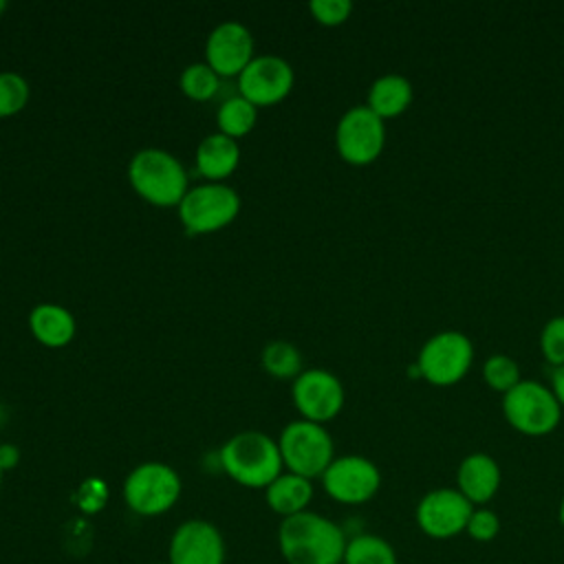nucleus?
Here are the masks:
<instances>
[{
	"mask_svg": "<svg viewBox=\"0 0 564 564\" xmlns=\"http://www.w3.org/2000/svg\"><path fill=\"white\" fill-rule=\"evenodd\" d=\"M346 542L344 529L315 511L282 518L278 529V546L286 564H341Z\"/></svg>",
	"mask_w": 564,
	"mask_h": 564,
	"instance_id": "obj_1",
	"label": "nucleus"
},
{
	"mask_svg": "<svg viewBox=\"0 0 564 564\" xmlns=\"http://www.w3.org/2000/svg\"><path fill=\"white\" fill-rule=\"evenodd\" d=\"M218 456L225 474L249 489H267L284 467L278 441L256 430H245L227 438Z\"/></svg>",
	"mask_w": 564,
	"mask_h": 564,
	"instance_id": "obj_2",
	"label": "nucleus"
},
{
	"mask_svg": "<svg viewBox=\"0 0 564 564\" xmlns=\"http://www.w3.org/2000/svg\"><path fill=\"white\" fill-rule=\"evenodd\" d=\"M128 181L143 200L159 207H178L189 189L183 163L161 148L139 150L128 163Z\"/></svg>",
	"mask_w": 564,
	"mask_h": 564,
	"instance_id": "obj_3",
	"label": "nucleus"
},
{
	"mask_svg": "<svg viewBox=\"0 0 564 564\" xmlns=\"http://www.w3.org/2000/svg\"><path fill=\"white\" fill-rule=\"evenodd\" d=\"M562 410L555 392L535 379H522L502 394L507 423L527 436L551 434L560 425Z\"/></svg>",
	"mask_w": 564,
	"mask_h": 564,
	"instance_id": "obj_4",
	"label": "nucleus"
},
{
	"mask_svg": "<svg viewBox=\"0 0 564 564\" xmlns=\"http://www.w3.org/2000/svg\"><path fill=\"white\" fill-rule=\"evenodd\" d=\"M282 463L291 474L308 480L322 478L335 458L333 436L322 423L297 419L284 425L278 438Z\"/></svg>",
	"mask_w": 564,
	"mask_h": 564,
	"instance_id": "obj_5",
	"label": "nucleus"
},
{
	"mask_svg": "<svg viewBox=\"0 0 564 564\" xmlns=\"http://www.w3.org/2000/svg\"><path fill=\"white\" fill-rule=\"evenodd\" d=\"M181 476L174 467L150 460L137 465L123 480V502L137 516H161L181 498Z\"/></svg>",
	"mask_w": 564,
	"mask_h": 564,
	"instance_id": "obj_6",
	"label": "nucleus"
},
{
	"mask_svg": "<svg viewBox=\"0 0 564 564\" xmlns=\"http://www.w3.org/2000/svg\"><path fill=\"white\" fill-rule=\"evenodd\" d=\"M474 344L460 330H438L425 339L416 355L419 377L432 386H454L471 368Z\"/></svg>",
	"mask_w": 564,
	"mask_h": 564,
	"instance_id": "obj_7",
	"label": "nucleus"
},
{
	"mask_svg": "<svg viewBox=\"0 0 564 564\" xmlns=\"http://www.w3.org/2000/svg\"><path fill=\"white\" fill-rule=\"evenodd\" d=\"M240 212V196L225 183H203L189 187L178 203V218L189 234H214Z\"/></svg>",
	"mask_w": 564,
	"mask_h": 564,
	"instance_id": "obj_8",
	"label": "nucleus"
},
{
	"mask_svg": "<svg viewBox=\"0 0 564 564\" xmlns=\"http://www.w3.org/2000/svg\"><path fill=\"white\" fill-rule=\"evenodd\" d=\"M386 123L366 104L348 108L335 128V148L350 165H368L383 152Z\"/></svg>",
	"mask_w": 564,
	"mask_h": 564,
	"instance_id": "obj_9",
	"label": "nucleus"
},
{
	"mask_svg": "<svg viewBox=\"0 0 564 564\" xmlns=\"http://www.w3.org/2000/svg\"><path fill=\"white\" fill-rule=\"evenodd\" d=\"M324 491L341 505H364L375 498L381 487L379 467L359 454L335 456L322 474Z\"/></svg>",
	"mask_w": 564,
	"mask_h": 564,
	"instance_id": "obj_10",
	"label": "nucleus"
},
{
	"mask_svg": "<svg viewBox=\"0 0 564 564\" xmlns=\"http://www.w3.org/2000/svg\"><path fill=\"white\" fill-rule=\"evenodd\" d=\"M474 505L456 487L430 489L414 509L416 527L432 540H449L465 533Z\"/></svg>",
	"mask_w": 564,
	"mask_h": 564,
	"instance_id": "obj_11",
	"label": "nucleus"
},
{
	"mask_svg": "<svg viewBox=\"0 0 564 564\" xmlns=\"http://www.w3.org/2000/svg\"><path fill=\"white\" fill-rule=\"evenodd\" d=\"M291 397L302 419L322 425L335 419L346 401V392L339 377H335L326 368L302 370L293 379Z\"/></svg>",
	"mask_w": 564,
	"mask_h": 564,
	"instance_id": "obj_12",
	"label": "nucleus"
},
{
	"mask_svg": "<svg viewBox=\"0 0 564 564\" xmlns=\"http://www.w3.org/2000/svg\"><path fill=\"white\" fill-rule=\"evenodd\" d=\"M295 84L293 66L273 53L256 55L238 75V90L253 106H273L282 101Z\"/></svg>",
	"mask_w": 564,
	"mask_h": 564,
	"instance_id": "obj_13",
	"label": "nucleus"
},
{
	"mask_svg": "<svg viewBox=\"0 0 564 564\" xmlns=\"http://www.w3.org/2000/svg\"><path fill=\"white\" fill-rule=\"evenodd\" d=\"M167 564H225L223 533L209 520H185L170 538Z\"/></svg>",
	"mask_w": 564,
	"mask_h": 564,
	"instance_id": "obj_14",
	"label": "nucleus"
},
{
	"mask_svg": "<svg viewBox=\"0 0 564 564\" xmlns=\"http://www.w3.org/2000/svg\"><path fill=\"white\" fill-rule=\"evenodd\" d=\"M253 46V35L245 24L225 20L207 35L205 62L218 73V77H238L256 57Z\"/></svg>",
	"mask_w": 564,
	"mask_h": 564,
	"instance_id": "obj_15",
	"label": "nucleus"
},
{
	"mask_svg": "<svg viewBox=\"0 0 564 564\" xmlns=\"http://www.w3.org/2000/svg\"><path fill=\"white\" fill-rule=\"evenodd\" d=\"M500 465L485 452L467 454L456 469V489L474 505L485 507L500 489Z\"/></svg>",
	"mask_w": 564,
	"mask_h": 564,
	"instance_id": "obj_16",
	"label": "nucleus"
},
{
	"mask_svg": "<svg viewBox=\"0 0 564 564\" xmlns=\"http://www.w3.org/2000/svg\"><path fill=\"white\" fill-rule=\"evenodd\" d=\"M240 163V145L236 139L214 132L207 134L196 148V170L209 183H223Z\"/></svg>",
	"mask_w": 564,
	"mask_h": 564,
	"instance_id": "obj_17",
	"label": "nucleus"
},
{
	"mask_svg": "<svg viewBox=\"0 0 564 564\" xmlns=\"http://www.w3.org/2000/svg\"><path fill=\"white\" fill-rule=\"evenodd\" d=\"M29 328L40 344L48 348H62L73 339L77 324L68 308L44 302L33 306V311L29 313Z\"/></svg>",
	"mask_w": 564,
	"mask_h": 564,
	"instance_id": "obj_18",
	"label": "nucleus"
},
{
	"mask_svg": "<svg viewBox=\"0 0 564 564\" xmlns=\"http://www.w3.org/2000/svg\"><path fill=\"white\" fill-rule=\"evenodd\" d=\"M414 99L412 82L401 73H383L368 88L366 106L381 119L397 117L408 110Z\"/></svg>",
	"mask_w": 564,
	"mask_h": 564,
	"instance_id": "obj_19",
	"label": "nucleus"
},
{
	"mask_svg": "<svg viewBox=\"0 0 564 564\" xmlns=\"http://www.w3.org/2000/svg\"><path fill=\"white\" fill-rule=\"evenodd\" d=\"M264 500L271 511L282 518L308 511V502L313 500V482L297 474H280L267 489Z\"/></svg>",
	"mask_w": 564,
	"mask_h": 564,
	"instance_id": "obj_20",
	"label": "nucleus"
},
{
	"mask_svg": "<svg viewBox=\"0 0 564 564\" xmlns=\"http://www.w3.org/2000/svg\"><path fill=\"white\" fill-rule=\"evenodd\" d=\"M341 564H397L392 544L377 533H355L346 542Z\"/></svg>",
	"mask_w": 564,
	"mask_h": 564,
	"instance_id": "obj_21",
	"label": "nucleus"
},
{
	"mask_svg": "<svg viewBox=\"0 0 564 564\" xmlns=\"http://www.w3.org/2000/svg\"><path fill=\"white\" fill-rule=\"evenodd\" d=\"M216 121H218V132L231 139H240L253 130L258 121V106H253L242 95H234L220 104L216 112Z\"/></svg>",
	"mask_w": 564,
	"mask_h": 564,
	"instance_id": "obj_22",
	"label": "nucleus"
},
{
	"mask_svg": "<svg viewBox=\"0 0 564 564\" xmlns=\"http://www.w3.org/2000/svg\"><path fill=\"white\" fill-rule=\"evenodd\" d=\"M262 366L269 375L278 379H295L302 372V355L291 341L275 339L264 346Z\"/></svg>",
	"mask_w": 564,
	"mask_h": 564,
	"instance_id": "obj_23",
	"label": "nucleus"
},
{
	"mask_svg": "<svg viewBox=\"0 0 564 564\" xmlns=\"http://www.w3.org/2000/svg\"><path fill=\"white\" fill-rule=\"evenodd\" d=\"M178 86L189 99L207 101L218 93L220 77L207 62H194L183 68L178 77Z\"/></svg>",
	"mask_w": 564,
	"mask_h": 564,
	"instance_id": "obj_24",
	"label": "nucleus"
},
{
	"mask_svg": "<svg viewBox=\"0 0 564 564\" xmlns=\"http://www.w3.org/2000/svg\"><path fill=\"white\" fill-rule=\"evenodd\" d=\"M482 379L496 392H509L516 383H520V366L505 352H494L482 361Z\"/></svg>",
	"mask_w": 564,
	"mask_h": 564,
	"instance_id": "obj_25",
	"label": "nucleus"
},
{
	"mask_svg": "<svg viewBox=\"0 0 564 564\" xmlns=\"http://www.w3.org/2000/svg\"><path fill=\"white\" fill-rule=\"evenodd\" d=\"M31 97V88L24 75L15 70H0V117L18 115Z\"/></svg>",
	"mask_w": 564,
	"mask_h": 564,
	"instance_id": "obj_26",
	"label": "nucleus"
},
{
	"mask_svg": "<svg viewBox=\"0 0 564 564\" xmlns=\"http://www.w3.org/2000/svg\"><path fill=\"white\" fill-rule=\"evenodd\" d=\"M542 357L553 366H564V315H553L540 330Z\"/></svg>",
	"mask_w": 564,
	"mask_h": 564,
	"instance_id": "obj_27",
	"label": "nucleus"
},
{
	"mask_svg": "<svg viewBox=\"0 0 564 564\" xmlns=\"http://www.w3.org/2000/svg\"><path fill=\"white\" fill-rule=\"evenodd\" d=\"M465 533L474 542H491L500 533V518L489 507H474Z\"/></svg>",
	"mask_w": 564,
	"mask_h": 564,
	"instance_id": "obj_28",
	"label": "nucleus"
},
{
	"mask_svg": "<svg viewBox=\"0 0 564 564\" xmlns=\"http://www.w3.org/2000/svg\"><path fill=\"white\" fill-rule=\"evenodd\" d=\"M308 11L319 24L335 26L348 20L352 13V2L350 0H311Z\"/></svg>",
	"mask_w": 564,
	"mask_h": 564,
	"instance_id": "obj_29",
	"label": "nucleus"
},
{
	"mask_svg": "<svg viewBox=\"0 0 564 564\" xmlns=\"http://www.w3.org/2000/svg\"><path fill=\"white\" fill-rule=\"evenodd\" d=\"M551 390L555 392L560 405L564 408V366L553 368V372H551Z\"/></svg>",
	"mask_w": 564,
	"mask_h": 564,
	"instance_id": "obj_30",
	"label": "nucleus"
},
{
	"mask_svg": "<svg viewBox=\"0 0 564 564\" xmlns=\"http://www.w3.org/2000/svg\"><path fill=\"white\" fill-rule=\"evenodd\" d=\"M18 449L13 445H0V465L2 469H11L18 463Z\"/></svg>",
	"mask_w": 564,
	"mask_h": 564,
	"instance_id": "obj_31",
	"label": "nucleus"
},
{
	"mask_svg": "<svg viewBox=\"0 0 564 564\" xmlns=\"http://www.w3.org/2000/svg\"><path fill=\"white\" fill-rule=\"evenodd\" d=\"M557 522H560V527L564 529V496H562V500H560V505H557Z\"/></svg>",
	"mask_w": 564,
	"mask_h": 564,
	"instance_id": "obj_32",
	"label": "nucleus"
},
{
	"mask_svg": "<svg viewBox=\"0 0 564 564\" xmlns=\"http://www.w3.org/2000/svg\"><path fill=\"white\" fill-rule=\"evenodd\" d=\"M4 9H7V2H4V0H0V15L4 13Z\"/></svg>",
	"mask_w": 564,
	"mask_h": 564,
	"instance_id": "obj_33",
	"label": "nucleus"
},
{
	"mask_svg": "<svg viewBox=\"0 0 564 564\" xmlns=\"http://www.w3.org/2000/svg\"><path fill=\"white\" fill-rule=\"evenodd\" d=\"M2 471H4V469H2V465H0V482H2Z\"/></svg>",
	"mask_w": 564,
	"mask_h": 564,
	"instance_id": "obj_34",
	"label": "nucleus"
},
{
	"mask_svg": "<svg viewBox=\"0 0 564 564\" xmlns=\"http://www.w3.org/2000/svg\"><path fill=\"white\" fill-rule=\"evenodd\" d=\"M156 564H167V562H156Z\"/></svg>",
	"mask_w": 564,
	"mask_h": 564,
	"instance_id": "obj_35",
	"label": "nucleus"
}]
</instances>
